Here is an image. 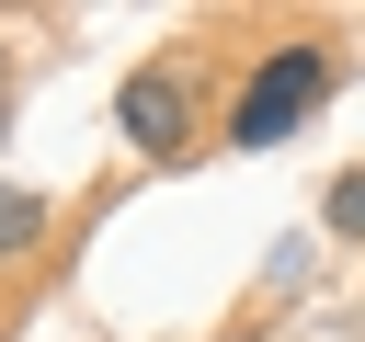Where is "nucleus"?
I'll return each instance as SVG.
<instances>
[{"label":"nucleus","mask_w":365,"mask_h":342,"mask_svg":"<svg viewBox=\"0 0 365 342\" xmlns=\"http://www.w3.org/2000/svg\"><path fill=\"white\" fill-rule=\"evenodd\" d=\"M319 103H331V46H274V57L240 80L228 137H240V148H285V137H297Z\"/></svg>","instance_id":"obj_1"},{"label":"nucleus","mask_w":365,"mask_h":342,"mask_svg":"<svg viewBox=\"0 0 365 342\" xmlns=\"http://www.w3.org/2000/svg\"><path fill=\"white\" fill-rule=\"evenodd\" d=\"M114 125H125V148L171 160V148L194 137V103H182V80H171V68H137V80L114 91Z\"/></svg>","instance_id":"obj_2"},{"label":"nucleus","mask_w":365,"mask_h":342,"mask_svg":"<svg viewBox=\"0 0 365 342\" xmlns=\"http://www.w3.org/2000/svg\"><path fill=\"white\" fill-rule=\"evenodd\" d=\"M46 239V194H23V182H0V262H23Z\"/></svg>","instance_id":"obj_3"},{"label":"nucleus","mask_w":365,"mask_h":342,"mask_svg":"<svg viewBox=\"0 0 365 342\" xmlns=\"http://www.w3.org/2000/svg\"><path fill=\"white\" fill-rule=\"evenodd\" d=\"M319 217H331V239H365V171H342V182H331V205H319Z\"/></svg>","instance_id":"obj_4"},{"label":"nucleus","mask_w":365,"mask_h":342,"mask_svg":"<svg viewBox=\"0 0 365 342\" xmlns=\"http://www.w3.org/2000/svg\"><path fill=\"white\" fill-rule=\"evenodd\" d=\"M0 103H11V68H0Z\"/></svg>","instance_id":"obj_5"},{"label":"nucleus","mask_w":365,"mask_h":342,"mask_svg":"<svg viewBox=\"0 0 365 342\" xmlns=\"http://www.w3.org/2000/svg\"><path fill=\"white\" fill-rule=\"evenodd\" d=\"M0 125H11V103H0Z\"/></svg>","instance_id":"obj_6"}]
</instances>
